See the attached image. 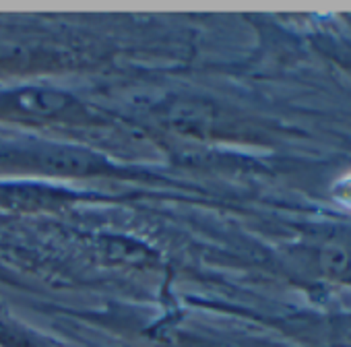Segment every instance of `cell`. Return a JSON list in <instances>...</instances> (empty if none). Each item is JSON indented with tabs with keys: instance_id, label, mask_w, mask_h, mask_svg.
<instances>
[{
	"instance_id": "obj_1",
	"label": "cell",
	"mask_w": 351,
	"mask_h": 347,
	"mask_svg": "<svg viewBox=\"0 0 351 347\" xmlns=\"http://www.w3.org/2000/svg\"><path fill=\"white\" fill-rule=\"evenodd\" d=\"M335 193H337V201L351 209V176L339 180L335 187Z\"/></svg>"
}]
</instances>
